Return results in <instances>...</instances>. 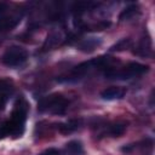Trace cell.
<instances>
[{
  "label": "cell",
  "instance_id": "obj_1",
  "mask_svg": "<svg viewBox=\"0 0 155 155\" xmlns=\"http://www.w3.org/2000/svg\"><path fill=\"white\" fill-rule=\"evenodd\" d=\"M147 71H148V65L138 62H132L120 70L109 69L108 71H105V76L109 79H130L133 76L142 75Z\"/></svg>",
  "mask_w": 155,
  "mask_h": 155
},
{
  "label": "cell",
  "instance_id": "obj_2",
  "mask_svg": "<svg viewBox=\"0 0 155 155\" xmlns=\"http://www.w3.org/2000/svg\"><path fill=\"white\" fill-rule=\"evenodd\" d=\"M67 105H68L67 99H64L62 96L53 94V96H50V97L41 99L38 109H39V111L48 110L53 114H63L67 109Z\"/></svg>",
  "mask_w": 155,
  "mask_h": 155
},
{
  "label": "cell",
  "instance_id": "obj_3",
  "mask_svg": "<svg viewBox=\"0 0 155 155\" xmlns=\"http://www.w3.org/2000/svg\"><path fill=\"white\" fill-rule=\"evenodd\" d=\"M28 58V53L19 46L8 47L1 56V62L7 67H18L23 64Z\"/></svg>",
  "mask_w": 155,
  "mask_h": 155
},
{
  "label": "cell",
  "instance_id": "obj_4",
  "mask_svg": "<svg viewBox=\"0 0 155 155\" xmlns=\"http://www.w3.org/2000/svg\"><path fill=\"white\" fill-rule=\"evenodd\" d=\"M107 62H108V58H105V57H98V58L90 59V61H87V62H82V63H80L79 65H76V67L73 69L71 74H73L74 78L81 76V75L86 74L88 70H91L92 68L102 67V65H104Z\"/></svg>",
  "mask_w": 155,
  "mask_h": 155
},
{
  "label": "cell",
  "instance_id": "obj_5",
  "mask_svg": "<svg viewBox=\"0 0 155 155\" xmlns=\"http://www.w3.org/2000/svg\"><path fill=\"white\" fill-rule=\"evenodd\" d=\"M125 94V90L121 88V87H116V86H113V87H109L107 90H104L101 96L103 99H107V101H113V99H119V98H122Z\"/></svg>",
  "mask_w": 155,
  "mask_h": 155
},
{
  "label": "cell",
  "instance_id": "obj_6",
  "mask_svg": "<svg viewBox=\"0 0 155 155\" xmlns=\"http://www.w3.org/2000/svg\"><path fill=\"white\" fill-rule=\"evenodd\" d=\"M80 124H81V120L74 119V120H69V121L63 122V124H58L57 125V128H58V131L61 133H65L67 134V133H71L75 130H78L79 126H80Z\"/></svg>",
  "mask_w": 155,
  "mask_h": 155
},
{
  "label": "cell",
  "instance_id": "obj_7",
  "mask_svg": "<svg viewBox=\"0 0 155 155\" xmlns=\"http://www.w3.org/2000/svg\"><path fill=\"white\" fill-rule=\"evenodd\" d=\"M102 42V40L99 38H90V39H86L84 40L80 45H79V48L84 52H91L93 51L97 46H99Z\"/></svg>",
  "mask_w": 155,
  "mask_h": 155
},
{
  "label": "cell",
  "instance_id": "obj_8",
  "mask_svg": "<svg viewBox=\"0 0 155 155\" xmlns=\"http://www.w3.org/2000/svg\"><path fill=\"white\" fill-rule=\"evenodd\" d=\"M65 149L67 151H69L73 155H78L82 153V144L80 140H70L65 144Z\"/></svg>",
  "mask_w": 155,
  "mask_h": 155
},
{
  "label": "cell",
  "instance_id": "obj_9",
  "mask_svg": "<svg viewBox=\"0 0 155 155\" xmlns=\"http://www.w3.org/2000/svg\"><path fill=\"white\" fill-rule=\"evenodd\" d=\"M137 12H138V7L136 5H130V6H127L126 8H124L121 11L119 18H120V21H126V19L132 18Z\"/></svg>",
  "mask_w": 155,
  "mask_h": 155
},
{
  "label": "cell",
  "instance_id": "obj_10",
  "mask_svg": "<svg viewBox=\"0 0 155 155\" xmlns=\"http://www.w3.org/2000/svg\"><path fill=\"white\" fill-rule=\"evenodd\" d=\"M150 41L147 39V40H143L139 46H138V50L136 51L137 54H140V56H148L150 54Z\"/></svg>",
  "mask_w": 155,
  "mask_h": 155
},
{
  "label": "cell",
  "instance_id": "obj_11",
  "mask_svg": "<svg viewBox=\"0 0 155 155\" xmlns=\"http://www.w3.org/2000/svg\"><path fill=\"white\" fill-rule=\"evenodd\" d=\"M125 130H126V124H115V125L110 126L109 133L114 137H119L125 132Z\"/></svg>",
  "mask_w": 155,
  "mask_h": 155
},
{
  "label": "cell",
  "instance_id": "obj_12",
  "mask_svg": "<svg viewBox=\"0 0 155 155\" xmlns=\"http://www.w3.org/2000/svg\"><path fill=\"white\" fill-rule=\"evenodd\" d=\"M59 38H61L59 33H51L50 35H47V38H46V41H45V45H44V47L46 48L47 46H48V47H51V46L56 45V44L58 42V39H59Z\"/></svg>",
  "mask_w": 155,
  "mask_h": 155
},
{
  "label": "cell",
  "instance_id": "obj_13",
  "mask_svg": "<svg viewBox=\"0 0 155 155\" xmlns=\"http://www.w3.org/2000/svg\"><path fill=\"white\" fill-rule=\"evenodd\" d=\"M13 90L12 82L7 79H0V93H8Z\"/></svg>",
  "mask_w": 155,
  "mask_h": 155
},
{
  "label": "cell",
  "instance_id": "obj_14",
  "mask_svg": "<svg viewBox=\"0 0 155 155\" xmlns=\"http://www.w3.org/2000/svg\"><path fill=\"white\" fill-rule=\"evenodd\" d=\"M130 44H131L130 39H122V40H121V41H119L116 45H114L110 50H111V51H116V50H117V51H120V50H125Z\"/></svg>",
  "mask_w": 155,
  "mask_h": 155
},
{
  "label": "cell",
  "instance_id": "obj_15",
  "mask_svg": "<svg viewBox=\"0 0 155 155\" xmlns=\"http://www.w3.org/2000/svg\"><path fill=\"white\" fill-rule=\"evenodd\" d=\"M40 155H61V153H59L58 150H56V149H48V150L44 151V153L40 154Z\"/></svg>",
  "mask_w": 155,
  "mask_h": 155
},
{
  "label": "cell",
  "instance_id": "obj_16",
  "mask_svg": "<svg viewBox=\"0 0 155 155\" xmlns=\"http://www.w3.org/2000/svg\"><path fill=\"white\" fill-rule=\"evenodd\" d=\"M7 11V4L4 1H0V17Z\"/></svg>",
  "mask_w": 155,
  "mask_h": 155
},
{
  "label": "cell",
  "instance_id": "obj_17",
  "mask_svg": "<svg viewBox=\"0 0 155 155\" xmlns=\"http://www.w3.org/2000/svg\"><path fill=\"white\" fill-rule=\"evenodd\" d=\"M5 105V98L4 97H0V109H2Z\"/></svg>",
  "mask_w": 155,
  "mask_h": 155
}]
</instances>
